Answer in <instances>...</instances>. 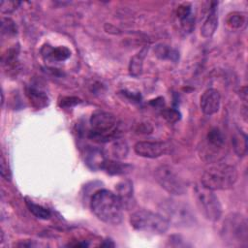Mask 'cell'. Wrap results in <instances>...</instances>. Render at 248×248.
<instances>
[{
  "instance_id": "obj_1",
  "label": "cell",
  "mask_w": 248,
  "mask_h": 248,
  "mask_svg": "<svg viewBox=\"0 0 248 248\" xmlns=\"http://www.w3.org/2000/svg\"><path fill=\"white\" fill-rule=\"evenodd\" d=\"M90 207L95 216L109 225H118L123 219V205L118 196L111 191L102 189L94 193Z\"/></svg>"
},
{
  "instance_id": "obj_2",
  "label": "cell",
  "mask_w": 248,
  "mask_h": 248,
  "mask_svg": "<svg viewBox=\"0 0 248 248\" xmlns=\"http://www.w3.org/2000/svg\"><path fill=\"white\" fill-rule=\"evenodd\" d=\"M120 121L112 113L97 110L90 117L91 130L88 137L93 140L107 142L117 140L121 134Z\"/></svg>"
},
{
  "instance_id": "obj_3",
  "label": "cell",
  "mask_w": 248,
  "mask_h": 248,
  "mask_svg": "<svg viewBox=\"0 0 248 248\" xmlns=\"http://www.w3.org/2000/svg\"><path fill=\"white\" fill-rule=\"evenodd\" d=\"M236 180L237 170L235 167L225 163H217L204 170L201 184L212 191L228 190L235 184Z\"/></svg>"
},
{
  "instance_id": "obj_4",
  "label": "cell",
  "mask_w": 248,
  "mask_h": 248,
  "mask_svg": "<svg viewBox=\"0 0 248 248\" xmlns=\"http://www.w3.org/2000/svg\"><path fill=\"white\" fill-rule=\"evenodd\" d=\"M130 224L139 232L152 234L165 233L170 225L162 214L146 209H140L133 212L130 216Z\"/></svg>"
},
{
  "instance_id": "obj_5",
  "label": "cell",
  "mask_w": 248,
  "mask_h": 248,
  "mask_svg": "<svg viewBox=\"0 0 248 248\" xmlns=\"http://www.w3.org/2000/svg\"><path fill=\"white\" fill-rule=\"evenodd\" d=\"M221 235L231 246H245L248 242V224L246 218L239 213H232L224 220Z\"/></svg>"
},
{
  "instance_id": "obj_6",
  "label": "cell",
  "mask_w": 248,
  "mask_h": 248,
  "mask_svg": "<svg viewBox=\"0 0 248 248\" xmlns=\"http://www.w3.org/2000/svg\"><path fill=\"white\" fill-rule=\"evenodd\" d=\"M161 214L170 222L179 227H190L196 222L195 214L189 204L173 199H167L160 204Z\"/></svg>"
},
{
  "instance_id": "obj_7",
  "label": "cell",
  "mask_w": 248,
  "mask_h": 248,
  "mask_svg": "<svg viewBox=\"0 0 248 248\" xmlns=\"http://www.w3.org/2000/svg\"><path fill=\"white\" fill-rule=\"evenodd\" d=\"M194 192L197 205L202 215L212 222L220 220L222 216V205L214 192L202 184H197Z\"/></svg>"
},
{
  "instance_id": "obj_8",
  "label": "cell",
  "mask_w": 248,
  "mask_h": 248,
  "mask_svg": "<svg viewBox=\"0 0 248 248\" xmlns=\"http://www.w3.org/2000/svg\"><path fill=\"white\" fill-rule=\"evenodd\" d=\"M155 179L169 194L180 196L187 191L186 182L178 175L175 170L169 165L159 166L155 170Z\"/></svg>"
},
{
  "instance_id": "obj_9",
  "label": "cell",
  "mask_w": 248,
  "mask_h": 248,
  "mask_svg": "<svg viewBox=\"0 0 248 248\" xmlns=\"http://www.w3.org/2000/svg\"><path fill=\"white\" fill-rule=\"evenodd\" d=\"M172 147L167 141H138L135 146V152L144 158H158L171 151Z\"/></svg>"
},
{
  "instance_id": "obj_10",
  "label": "cell",
  "mask_w": 248,
  "mask_h": 248,
  "mask_svg": "<svg viewBox=\"0 0 248 248\" xmlns=\"http://www.w3.org/2000/svg\"><path fill=\"white\" fill-rule=\"evenodd\" d=\"M226 140L222 131L218 128H212L208 131L205 141V148L203 150L204 156L207 160L211 162V157H214V161H217L218 155H221L225 147Z\"/></svg>"
},
{
  "instance_id": "obj_11",
  "label": "cell",
  "mask_w": 248,
  "mask_h": 248,
  "mask_svg": "<svg viewBox=\"0 0 248 248\" xmlns=\"http://www.w3.org/2000/svg\"><path fill=\"white\" fill-rule=\"evenodd\" d=\"M200 106L202 112L206 115H212L216 113L220 108L221 97L216 89L208 88L201 96Z\"/></svg>"
},
{
  "instance_id": "obj_12",
  "label": "cell",
  "mask_w": 248,
  "mask_h": 248,
  "mask_svg": "<svg viewBox=\"0 0 248 248\" xmlns=\"http://www.w3.org/2000/svg\"><path fill=\"white\" fill-rule=\"evenodd\" d=\"M217 2H212L209 8L208 15L204 19L202 27L201 34L204 38H210L214 35L218 26V16H217Z\"/></svg>"
},
{
  "instance_id": "obj_13",
  "label": "cell",
  "mask_w": 248,
  "mask_h": 248,
  "mask_svg": "<svg viewBox=\"0 0 248 248\" xmlns=\"http://www.w3.org/2000/svg\"><path fill=\"white\" fill-rule=\"evenodd\" d=\"M84 161L89 169L93 170H104L107 158L101 149L92 147L86 150L84 155Z\"/></svg>"
},
{
  "instance_id": "obj_14",
  "label": "cell",
  "mask_w": 248,
  "mask_h": 248,
  "mask_svg": "<svg viewBox=\"0 0 248 248\" xmlns=\"http://www.w3.org/2000/svg\"><path fill=\"white\" fill-rule=\"evenodd\" d=\"M43 56L46 59L51 61L61 62L68 59L71 55V51L66 46H58V47H51L49 46H45L42 49Z\"/></svg>"
},
{
  "instance_id": "obj_15",
  "label": "cell",
  "mask_w": 248,
  "mask_h": 248,
  "mask_svg": "<svg viewBox=\"0 0 248 248\" xmlns=\"http://www.w3.org/2000/svg\"><path fill=\"white\" fill-rule=\"evenodd\" d=\"M116 195L118 196L123 207H128L132 205L133 201V185L129 180L120 182L116 186Z\"/></svg>"
},
{
  "instance_id": "obj_16",
  "label": "cell",
  "mask_w": 248,
  "mask_h": 248,
  "mask_svg": "<svg viewBox=\"0 0 248 248\" xmlns=\"http://www.w3.org/2000/svg\"><path fill=\"white\" fill-rule=\"evenodd\" d=\"M147 51H148V46H144L131 58L129 63V73L131 76L137 78L141 74L142 67H143V60L147 54Z\"/></svg>"
},
{
  "instance_id": "obj_17",
  "label": "cell",
  "mask_w": 248,
  "mask_h": 248,
  "mask_svg": "<svg viewBox=\"0 0 248 248\" xmlns=\"http://www.w3.org/2000/svg\"><path fill=\"white\" fill-rule=\"evenodd\" d=\"M155 56L161 60H170L176 62L179 58V53L176 49L166 44H158L154 47Z\"/></svg>"
},
{
  "instance_id": "obj_18",
  "label": "cell",
  "mask_w": 248,
  "mask_h": 248,
  "mask_svg": "<svg viewBox=\"0 0 248 248\" xmlns=\"http://www.w3.org/2000/svg\"><path fill=\"white\" fill-rule=\"evenodd\" d=\"M104 170L108 174L120 175V174H125V173L129 172L132 170V167L126 163H121V162L113 161V160H107Z\"/></svg>"
},
{
  "instance_id": "obj_19",
  "label": "cell",
  "mask_w": 248,
  "mask_h": 248,
  "mask_svg": "<svg viewBox=\"0 0 248 248\" xmlns=\"http://www.w3.org/2000/svg\"><path fill=\"white\" fill-rule=\"evenodd\" d=\"M247 22V16L243 12H232L226 18V23L231 29H242Z\"/></svg>"
},
{
  "instance_id": "obj_20",
  "label": "cell",
  "mask_w": 248,
  "mask_h": 248,
  "mask_svg": "<svg viewBox=\"0 0 248 248\" xmlns=\"http://www.w3.org/2000/svg\"><path fill=\"white\" fill-rule=\"evenodd\" d=\"M233 149L238 156H244L247 152V137L241 131L236 132L232 140Z\"/></svg>"
},
{
  "instance_id": "obj_21",
  "label": "cell",
  "mask_w": 248,
  "mask_h": 248,
  "mask_svg": "<svg viewBox=\"0 0 248 248\" xmlns=\"http://www.w3.org/2000/svg\"><path fill=\"white\" fill-rule=\"evenodd\" d=\"M27 95H28L30 101L33 103V105L36 106L37 108H43L47 105V101H48L47 96L44 92H42L36 88L30 87L27 90Z\"/></svg>"
},
{
  "instance_id": "obj_22",
  "label": "cell",
  "mask_w": 248,
  "mask_h": 248,
  "mask_svg": "<svg viewBox=\"0 0 248 248\" xmlns=\"http://www.w3.org/2000/svg\"><path fill=\"white\" fill-rule=\"evenodd\" d=\"M26 205H27L29 211L39 219L47 220L51 217V212L47 208H46L40 204H37V203L33 202L32 201L26 200Z\"/></svg>"
},
{
  "instance_id": "obj_23",
  "label": "cell",
  "mask_w": 248,
  "mask_h": 248,
  "mask_svg": "<svg viewBox=\"0 0 248 248\" xmlns=\"http://www.w3.org/2000/svg\"><path fill=\"white\" fill-rule=\"evenodd\" d=\"M112 154L117 159H123L128 154V145L125 141L115 140L112 144Z\"/></svg>"
},
{
  "instance_id": "obj_24",
  "label": "cell",
  "mask_w": 248,
  "mask_h": 248,
  "mask_svg": "<svg viewBox=\"0 0 248 248\" xmlns=\"http://www.w3.org/2000/svg\"><path fill=\"white\" fill-rule=\"evenodd\" d=\"M162 115L170 123H175L181 118V114L176 108H164L162 110Z\"/></svg>"
},
{
  "instance_id": "obj_25",
  "label": "cell",
  "mask_w": 248,
  "mask_h": 248,
  "mask_svg": "<svg viewBox=\"0 0 248 248\" xmlns=\"http://www.w3.org/2000/svg\"><path fill=\"white\" fill-rule=\"evenodd\" d=\"M1 30L3 34L15 35L16 34V25L11 18L3 17L1 22Z\"/></svg>"
},
{
  "instance_id": "obj_26",
  "label": "cell",
  "mask_w": 248,
  "mask_h": 248,
  "mask_svg": "<svg viewBox=\"0 0 248 248\" xmlns=\"http://www.w3.org/2000/svg\"><path fill=\"white\" fill-rule=\"evenodd\" d=\"M191 15H193V13H192V7L190 3H182L177 7L176 16L179 18V20H182L190 16Z\"/></svg>"
},
{
  "instance_id": "obj_27",
  "label": "cell",
  "mask_w": 248,
  "mask_h": 248,
  "mask_svg": "<svg viewBox=\"0 0 248 248\" xmlns=\"http://www.w3.org/2000/svg\"><path fill=\"white\" fill-rule=\"evenodd\" d=\"M20 5L18 1H1L0 11L2 14H11Z\"/></svg>"
},
{
  "instance_id": "obj_28",
  "label": "cell",
  "mask_w": 248,
  "mask_h": 248,
  "mask_svg": "<svg viewBox=\"0 0 248 248\" xmlns=\"http://www.w3.org/2000/svg\"><path fill=\"white\" fill-rule=\"evenodd\" d=\"M80 102H81L80 99H78L77 97H65L60 101V106L65 107V108H71V107H74V106L79 104Z\"/></svg>"
},
{
  "instance_id": "obj_29",
  "label": "cell",
  "mask_w": 248,
  "mask_h": 248,
  "mask_svg": "<svg viewBox=\"0 0 248 248\" xmlns=\"http://www.w3.org/2000/svg\"><path fill=\"white\" fill-rule=\"evenodd\" d=\"M1 175L6 180L11 179V171L8 167V164H6V160L3 155L1 157Z\"/></svg>"
}]
</instances>
